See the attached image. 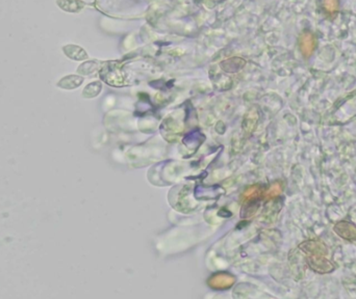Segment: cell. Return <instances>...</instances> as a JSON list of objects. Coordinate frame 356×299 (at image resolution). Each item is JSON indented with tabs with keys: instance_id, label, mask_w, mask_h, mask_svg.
<instances>
[{
	"instance_id": "7a4b0ae2",
	"label": "cell",
	"mask_w": 356,
	"mask_h": 299,
	"mask_svg": "<svg viewBox=\"0 0 356 299\" xmlns=\"http://www.w3.org/2000/svg\"><path fill=\"white\" fill-rule=\"evenodd\" d=\"M83 81H84V79H83L82 77L70 75V76L64 77L63 79H61V80L59 81L58 86H59L60 88H62L72 90V88H76L77 86H81Z\"/></svg>"
},
{
	"instance_id": "6da1fadb",
	"label": "cell",
	"mask_w": 356,
	"mask_h": 299,
	"mask_svg": "<svg viewBox=\"0 0 356 299\" xmlns=\"http://www.w3.org/2000/svg\"><path fill=\"white\" fill-rule=\"evenodd\" d=\"M314 38L311 34H304L300 38V47L305 56H309L314 48Z\"/></svg>"
},
{
	"instance_id": "277c9868",
	"label": "cell",
	"mask_w": 356,
	"mask_h": 299,
	"mask_svg": "<svg viewBox=\"0 0 356 299\" xmlns=\"http://www.w3.org/2000/svg\"><path fill=\"white\" fill-rule=\"evenodd\" d=\"M57 4L62 10L67 12H78L84 6V4L78 0H58Z\"/></svg>"
},
{
	"instance_id": "5b68a950",
	"label": "cell",
	"mask_w": 356,
	"mask_h": 299,
	"mask_svg": "<svg viewBox=\"0 0 356 299\" xmlns=\"http://www.w3.org/2000/svg\"><path fill=\"white\" fill-rule=\"evenodd\" d=\"M323 8L328 12H334L338 8V0H323Z\"/></svg>"
},
{
	"instance_id": "3957f363",
	"label": "cell",
	"mask_w": 356,
	"mask_h": 299,
	"mask_svg": "<svg viewBox=\"0 0 356 299\" xmlns=\"http://www.w3.org/2000/svg\"><path fill=\"white\" fill-rule=\"evenodd\" d=\"M63 50H64L66 56H67L68 58H70L71 60H81L87 58V54H86V52L84 51V49L79 48L78 46L69 45V46L64 47Z\"/></svg>"
}]
</instances>
